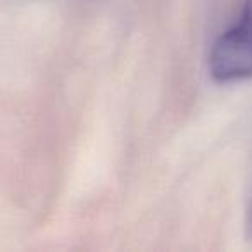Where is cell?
Masks as SVG:
<instances>
[{"label":"cell","mask_w":252,"mask_h":252,"mask_svg":"<svg viewBox=\"0 0 252 252\" xmlns=\"http://www.w3.org/2000/svg\"><path fill=\"white\" fill-rule=\"evenodd\" d=\"M207 71L221 85L252 78V0H245L238 18L211 45Z\"/></svg>","instance_id":"obj_1"},{"label":"cell","mask_w":252,"mask_h":252,"mask_svg":"<svg viewBox=\"0 0 252 252\" xmlns=\"http://www.w3.org/2000/svg\"><path fill=\"white\" fill-rule=\"evenodd\" d=\"M247 233H249V237L252 238V200H251V206H249V211H247Z\"/></svg>","instance_id":"obj_2"}]
</instances>
